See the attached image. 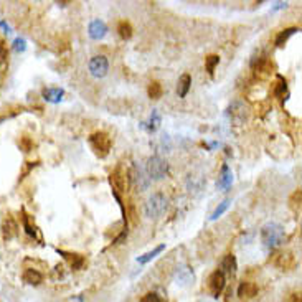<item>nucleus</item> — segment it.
<instances>
[{
  "label": "nucleus",
  "instance_id": "32",
  "mask_svg": "<svg viewBox=\"0 0 302 302\" xmlns=\"http://www.w3.org/2000/svg\"><path fill=\"white\" fill-rule=\"evenodd\" d=\"M140 302H164V301H162V297L159 294H155V292H147V294L140 299Z\"/></svg>",
  "mask_w": 302,
  "mask_h": 302
},
{
  "label": "nucleus",
  "instance_id": "33",
  "mask_svg": "<svg viewBox=\"0 0 302 302\" xmlns=\"http://www.w3.org/2000/svg\"><path fill=\"white\" fill-rule=\"evenodd\" d=\"M20 145L23 147V152H30V150H32V140L28 139V137H23Z\"/></svg>",
  "mask_w": 302,
  "mask_h": 302
},
{
  "label": "nucleus",
  "instance_id": "5",
  "mask_svg": "<svg viewBox=\"0 0 302 302\" xmlns=\"http://www.w3.org/2000/svg\"><path fill=\"white\" fill-rule=\"evenodd\" d=\"M129 182L135 187L137 192H145L150 187V178L145 168L139 162H134L129 170Z\"/></svg>",
  "mask_w": 302,
  "mask_h": 302
},
{
  "label": "nucleus",
  "instance_id": "3",
  "mask_svg": "<svg viewBox=\"0 0 302 302\" xmlns=\"http://www.w3.org/2000/svg\"><path fill=\"white\" fill-rule=\"evenodd\" d=\"M89 145H91V149L94 150V154L98 155V157L104 159L107 154H109V150L112 147V140L109 135L106 134V132L99 131V132H94V134L89 135Z\"/></svg>",
  "mask_w": 302,
  "mask_h": 302
},
{
  "label": "nucleus",
  "instance_id": "36",
  "mask_svg": "<svg viewBox=\"0 0 302 302\" xmlns=\"http://www.w3.org/2000/svg\"><path fill=\"white\" fill-rule=\"evenodd\" d=\"M286 5H287V3H286V2H277L274 8H276V10H277V8H284Z\"/></svg>",
  "mask_w": 302,
  "mask_h": 302
},
{
  "label": "nucleus",
  "instance_id": "4",
  "mask_svg": "<svg viewBox=\"0 0 302 302\" xmlns=\"http://www.w3.org/2000/svg\"><path fill=\"white\" fill-rule=\"evenodd\" d=\"M145 172L150 180H162V178L167 177L168 173V164L167 160H164L159 155H152L147 164H145Z\"/></svg>",
  "mask_w": 302,
  "mask_h": 302
},
{
  "label": "nucleus",
  "instance_id": "19",
  "mask_svg": "<svg viewBox=\"0 0 302 302\" xmlns=\"http://www.w3.org/2000/svg\"><path fill=\"white\" fill-rule=\"evenodd\" d=\"M274 264L277 268H281V269H289V268L294 266V256L291 253H281L277 254Z\"/></svg>",
  "mask_w": 302,
  "mask_h": 302
},
{
  "label": "nucleus",
  "instance_id": "6",
  "mask_svg": "<svg viewBox=\"0 0 302 302\" xmlns=\"http://www.w3.org/2000/svg\"><path fill=\"white\" fill-rule=\"evenodd\" d=\"M109 182L112 187V192H126L127 185H129V170H126L122 165L114 168V172L109 175Z\"/></svg>",
  "mask_w": 302,
  "mask_h": 302
},
{
  "label": "nucleus",
  "instance_id": "29",
  "mask_svg": "<svg viewBox=\"0 0 302 302\" xmlns=\"http://www.w3.org/2000/svg\"><path fill=\"white\" fill-rule=\"evenodd\" d=\"M301 198H302V192L301 190H297V192L292 193L289 203H291V208L294 210V211H299L301 210Z\"/></svg>",
  "mask_w": 302,
  "mask_h": 302
},
{
  "label": "nucleus",
  "instance_id": "23",
  "mask_svg": "<svg viewBox=\"0 0 302 302\" xmlns=\"http://www.w3.org/2000/svg\"><path fill=\"white\" fill-rule=\"evenodd\" d=\"M164 249H165V244H159V246H155L152 251H149V253L142 254V256H139V258H137V263H139V264H145V263L152 261V259L157 256V254L162 253Z\"/></svg>",
  "mask_w": 302,
  "mask_h": 302
},
{
  "label": "nucleus",
  "instance_id": "8",
  "mask_svg": "<svg viewBox=\"0 0 302 302\" xmlns=\"http://www.w3.org/2000/svg\"><path fill=\"white\" fill-rule=\"evenodd\" d=\"M228 116L231 117V121L238 122V124H243V122H246L249 117V107L244 104L243 101H235L233 104L228 107Z\"/></svg>",
  "mask_w": 302,
  "mask_h": 302
},
{
  "label": "nucleus",
  "instance_id": "28",
  "mask_svg": "<svg viewBox=\"0 0 302 302\" xmlns=\"http://www.w3.org/2000/svg\"><path fill=\"white\" fill-rule=\"evenodd\" d=\"M287 91V83L286 79L281 76V74H277V84H276V89H274V94L277 98H282L284 96V93Z\"/></svg>",
  "mask_w": 302,
  "mask_h": 302
},
{
  "label": "nucleus",
  "instance_id": "20",
  "mask_svg": "<svg viewBox=\"0 0 302 302\" xmlns=\"http://www.w3.org/2000/svg\"><path fill=\"white\" fill-rule=\"evenodd\" d=\"M160 122H162V117H160L159 111H157V109H152V114H150L149 121L144 122L142 126H144L149 132H155V131H157L159 127H160Z\"/></svg>",
  "mask_w": 302,
  "mask_h": 302
},
{
  "label": "nucleus",
  "instance_id": "27",
  "mask_svg": "<svg viewBox=\"0 0 302 302\" xmlns=\"http://www.w3.org/2000/svg\"><path fill=\"white\" fill-rule=\"evenodd\" d=\"M218 63H220V56L218 55H210L208 58H206L205 66H206V71H208V74H213L215 68L218 66Z\"/></svg>",
  "mask_w": 302,
  "mask_h": 302
},
{
  "label": "nucleus",
  "instance_id": "21",
  "mask_svg": "<svg viewBox=\"0 0 302 302\" xmlns=\"http://www.w3.org/2000/svg\"><path fill=\"white\" fill-rule=\"evenodd\" d=\"M297 32H299V28H297V27H291V28H286V30H282L279 35L276 36V46H277V48L284 46L286 41L289 40L291 36L294 35V33H297Z\"/></svg>",
  "mask_w": 302,
  "mask_h": 302
},
{
  "label": "nucleus",
  "instance_id": "14",
  "mask_svg": "<svg viewBox=\"0 0 302 302\" xmlns=\"http://www.w3.org/2000/svg\"><path fill=\"white\" fill-rule=\"evenodd\" d=\"M258 296V286L254 282H241L238 287V297L239 299H253Z\"/></svg>",
  "mask_w": 302,
  "mask_h": 302
},
{
  "label": "nucleus",
  "instance_id": "13",
  "mask_svg": "<svg viewBox=\"0 0 302 302\" xmlns=\"http://www.w3.org/2000/svg\"><path fill=\"white\" fill-rule=\"evenodd\" d=\"M58 253L66 259V261L69 263L71 269H74V271L83 269L84 263H86V261H84V258H83V256H79V254H76V253H66V251H61V249H58Z\"/></svg>",
  "mask_w": 302,
  "mask_h": 302
},
{
  "label": "nucleus",
  "instance_id": "12",
  "mask_svg": "<svg viewBox=\"0 0 302 302\" xmlns=\"http://www.w3.org/2000/svg\"><path fill=\"white\" fill-rule=\"evenodd\" d=\"M221 272L223 274H228V276H235L236 274V269H238V263H236V258H235V254H226L223 258V261H221Z\"/></svg>",
  "mask_w": 302,
  "mask_h": 302
},
{
  "label": "nucleus",
  "instance_id": "25",
  "mask_svg": "<svg viewBox=\"0 0 302 302\" xmlns=\"http://www.w3.org/2000/svg\"><path fill=\"white\" fill-rule=\"evenodd\" d=\"M117 32H119V36L122 40H129L134 30H132V25L129 22L122 20V22H119V25H117Z\"/></svg>",
  "mask_w": 302,
  "mask_h": 302
},
{
  "label": "nucleus",
  "instance_id": "1",
  "mask_svg": "<svg viewBox=\"0 0 302 302\" xmlns=\"http://www.w3.org/2000/svg\"><path fill=\"white\" fill-rule=\"evenodd\" d=\"M286 233L284 228L277 223H268L261 228V241L264 246L268 248H276L279 244L284 243Z\"/></svg>",
  "mask_w": 302,
  "mask_h": 302
},
{
  "label": "nucleus",
  "instance_id": "35",
  "mask_svg": "<svg viewBox=\"0 0 302 302\" xmlns=\"http://www.w3.org/2000/svg\"><path fill=\"white\" fill-rule=\"evenodd\" d=\"M0 27H2V28H3V30H5V33H7V35H8V33H12V28H10V27H8V25H7V23H5V22H0Z\"/></svg>",
  "mask_w": 302,
  "mask_h": 302
},
{
  "label": "nucleus",
  "instance_id": "31",
  "mask_svg": "<svg viewBox=\"0 0 302 302\" xmlns=\"http://www.w3.org/2000/svg\"><path fill=\"white\" fill-rule=\"evenodd\" d=\"M13 50H15L17 53H23V51L27 50L25 38H15V41H13Z\"/></svg>",
  "mask_w": 302,
  "mask_h": 302
},
{
  "label": "nucleus",
  "instance_id": "16",
  "mask_svg": "<svg viewBox=\"0 0 302 302\" xmlns=\"http://www.w3.org/2000/svg\"><path fill=\"white\" fill-rule=\"evenodd\" d=\"M231 183H233V172L230 170L228 165H223V168H221V173H220V178H218V188L221 190H226V188L231 187Z\"/></svg>",
  "mask_w": 302,
  "mask_h": 302
},
{
  "label": "nucleus",
  "instance_id": "11",
  "mask_svg": "<svg viewBox=\"0 0 302 302\" xmlns=\"http://www.w3.org/2000/svg\"><path fill=\"white\" fill-rule=\"evenodd\" d=\"M41 96L46 102H51V104H56L60 102L65 96V89L63 88H45L41 91Z\"/></svg>",
  "mask_w": 302,
  "mask_h": 302
},
{
  "label": "nucleus",
  "instance_id": "26",
  "mask_svg": "<svg viewBox=\"0 0 302 302\" xmlns=\"http://www.w3.org/2000/svg\"><path fill=\"white\" fill-rule=\"evenodd\" d=\"M230 203H231V200H230V198H225V200H223V201H221V203H220V205H218V206H216V208H215V211H213V213H211V216H210V220H211V221L218 220V218H220V216H221V215H223V213H225V211H226V210H228V206H230Z\"/></svg>",
  "mask_w": 302,
  "mask_h": 302
},
{
  "label": "nucleus",
  "instance_id": "30",
  "mask_svg": "<svg viewBox=\"0 0 302 302\" xmlns=\"http://www.w3.org/2000/svg\"><path fill=\"white\" fill-rule=\"evenodd\" d=\"M23 226H25V231H27L28 235H30V236H33V238L38 236V230H36L35 226L30 225V221H28V216L27 215H23Z\"/></svg>",
  "mask_w": 302,
  "mask_h": 302
},
{
  "label": "nucleus",
  "instance_id": "9",
  "mask_svg": "<svg viewBox=\"0 0 302 302\" xmlns=\"http://www.w3.org/2000/svg\"><path fill=\"white\" fill-rule=\"evenodd\" d=\"M226 286V276L220 269H216L215 272H211V276L208 277V287L211 291V294L215 297H218L223 292Z\"/></svg>",
  "mask_w": 302,
  "mask_h": 302
},
{
  "label": "nucleus",
  "instance_id": "18",
  "mask_svg": "<svg viewBox=\"0 0 302 302\" xmlns=\"http://www.w3.org/2000/svg\"><path fill=\"white\" fill-rule=\"evenodd\" d=\"M23 281H25L27 284H30V286H38L40 282L43 281V276H41L40 271L30 268V269H27L25 272H23Z\"/></svg>",
  "mask_w": 302,
  "mask_h": 302
},
{
  "label": "nucleus",
  "instance_id": "34",
  "mask_svg": "<svg viewBox=\"0 0 302 302\" xmlns=\"http://www.w3.org/2000/svg\"><path fill=\"white\" fill-rule=\"evenodd\" d=\"M289 302H302V299H301V292H294V294L291 296Z\"/></svg>",
  "mask_w": 302,
  "mask_h": 302
},
{
  "label": "nucleus",
  "instance_id": "7",
  "mask_svg": "<svg viewBox=\"0 0 302 302\" xmlns=\"http://www.w3.org/2000/svg\"><path fill=\"white\" fill-rule=\"evenodd\" d=\"M88 69H89V73H91V76L104 78L107 71H109V61H107L106 56H102V55L93 56L88 63Z\"/></svg>",
  "mask_w": 302,
  "mask_h": 302
},
{
  "label": "nucleus",
  "instance_id": "15",
  "mask_svg": "<svg viewBox=\"0 0 302 302\" xmlns=\"http://www.w3.org/2000/svg\"><path fill=\"white\" fill-rule=\"evenodd\" d=\"M177 281L180 282L182 286L185 284H190L193 281V271L190 266H187V264H182V266L177 268Z\"/></svg>",
  "mask_w": 302,
  "mask_h": 302
},
{
  "label": "nucleus",
  "instance_id": "17",
  "mask_svg": "<svg viewBox=\"0 0 302 302\" xmlns=\"http://www.w3.org/2000/svg\"><path fill=\"white\" fill-rule=\"evenodd\" d=\"M190 86H192V76L188 73L182 74V76L178 78V84H177L178 98H185L188 94V91H190Z\"/></svg>",
  "mask_w": 302,
  "mask_h": 302
},
{
  "label": "nucleus",
  "instance_id": "2",
  "mask_svg": "<svg viewBox=\"0 0 302 302\" xmlns=\"http://www.w3.org/2000/svg\"><path fill=\"white\" fill-rule=\"evenodd\" d=\"M167 206H168V200L164 193H160V192L152 193V195L149 197L147 203H145V208H144L145 216L150 220H157L165 213Z\"/></svg>",
  "mask_w": 302,
  "mask_h": 302
},
{
  "label": "nucleus",
  "instance_id": "10",
  "mask_svg": "<svg viewBox=\"0 0 302 302\" xmlns=\"http://www.w3.org/2000/svg\"><path fill=\"white\" fill-rule=\"evenodd\" d=\"M88 35L93 40H102L107 35V25L102 20H93L88 27Z\"/></svg>",
  "mask_w": 302,
  "mask_h": 302
},
{
  "label": "nucleus",
  "instance_id": "22",
  "mask_svg": "<svg viewBox=\"0 0 302 302\" xmlns=\"http://www.w3.org/2000/svg\"><path fill=\"white\" fill-rule=\"evenodd\" d=\"M17 230H18V226H17L15 221H13V220H7L5 223H3V226H2L3 238H5V239L15 238L17 236Z\"/></svg>",
  "mask_w": 302,
  "mask_h": 302
},
{
  "label": "nucleus",
  "instance_id": "24",
  "mask_svg": "<svg viewBox=\"0 0 302 302\" xmlns=\"http://www.w3.org/2000/svg\"><path fill=\"white\" fill-rule=\"evenodd\" d=\"M147 94L150 99H160L164 94V88L159 81H150L147 88Z\"/></svg>",
  "mask_w": 302,
  "mask_h": 302
}]
</instances>
